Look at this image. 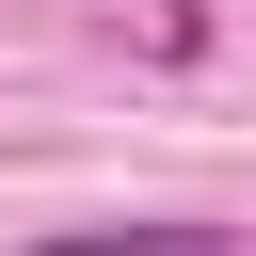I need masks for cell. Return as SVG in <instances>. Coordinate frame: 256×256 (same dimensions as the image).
<instances>
[{"label":"cell","instance_id":"6da1fadb","mask_svg":"<svg viewBox=\"0 0 256 256\" xmlns=\"http://www.w3.org/2000/svg\"><path fill=\"white\" fill-rule=\"evenodd\" d=\"M32 256H240L224 224H48Z\"/></svg>","mask_w":256,"mask_h":256}]
</instances>
